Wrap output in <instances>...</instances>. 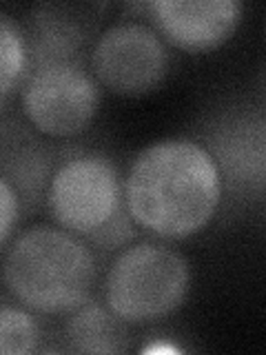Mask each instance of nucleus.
Wrapping results in <instances>:
<instances>
[{
	"instance_id": "3",
	"label": "nucleus",
	"mask_w": 266,
	"mask_h": 355,
	"mask_svg": "<svg viewBox=\"0 0 266 355\" xmlns=\"http://www.w3.org/2000/svg\"><path fill=\"white\" fill-rule=\"evenodd\" d=\"M42 207L49 222L85 240L100 260L142 236L127 214L120 166L100 149H60Z\"/></svg>"
},
{
	"instance_id": "2",
	"label": "nucleus",
	"mask_w": 266,
	"mask_h": 355,
	"mask_svg": "<svg viewBox=\"0 0 266 355\" xmlns=\"http://www.w3.org/2000/svg\"><path fill=\"white\" fill-rule=\"evenodd\" d=\"M103 260L73 233L36 222L9 240L0 262L5 291L42 318H62L96 293Z\"/></svg>"
},
{
	"instance_id": "14",
	"label": "nucleus",
	"mask_w": 266,
	"mask_h": 355,
	"mask_svg": "<svg viewBox=\"0 0 266 355\" xmlns=\"http://www.w3.org/2000/svg\"><path fill=\"white\" fill-rule=\"evenodd\" d=\"M22 222H25V209L18 189L0 173V251H5Z\"/></svg>"
},
{
	"instance_id": "7",
	"label": "nucleus",
	"mask_w": 266,
	"mask_h": 355,
	"mask_svg": "<svg viewBox=\"0 0 266 355\" xmlns=\"http://www.w3.org/2000/svg\"><path fill=\"white\" fill-rule=\"evenodd\" d=\"M87 64L105 94L144 98L166 83L173 53L147 20L125 16L100 29Z\"/></svg>"
},
{
	"instance_id": "6",
	"label": "nucleus",
	"mask_w": 266,
	"mask_h": 355,
	"mask_svg": "<svg viewBox=\"0 0 266 355\" xmlns=\"http://www.w3.org/2000/svg\"><path fill=\"white\" fill-rule=\"evenodd\" d=\"M105 92L87 58L31 64L18 92L20 120L47 142H71L91 129Z\"/></svg>"
},
{
	"instance_id": "5",
	"label": "nucleus",
	"mask_w": 266,
	"mask_h": 355,
	"mask_svg": "<svg viewBox=\"0 0 266 355\" xmlns=\"http://www.w3.org/2000/svg\"><path fill=\"white\" fill-rule=\"evenodd\" d=\"M213 158L224 205L222 214H247L262 209L266 191V114L262 98H229L213 107L191 133Z\"/></svg>"
},
{
	"instance_id": "10",
	"label": "nucleus",
	"mask_w": 266,
	"mask_h": 355,
	"mask_svg": "<svg viewBox=\"0 0 266 355\" xmlns=\"http://www.w3.org/2000/svg\"><path fill=\"white\" fill-rule=\"evenodd\" d=\"M55 160L58 149L36 136L25 122L0 116V173L18 189L25 218L42 207Z\"/></svg>"
},
{
	"instance_id": "11",
	"label": "nucleus",
	"mask_w": 266,
	"mask_h": 355,
	"mask_svg": "<svg viewBox=\"0 0 266 355\" xmlns=\"http://www.w3.org/2000/svg\"><path fill=\"white\" fill-rule=\"evenodd\" d=\"M58 342L64 353H127L131 349V327L111 313L103 297L91 295L71 313L62 315Z\"/></svg>"
},
{
	"instance_id": "12",
	"label": "nucleus",
	"mask_w": 266,
	"mask_h": 355,
	"mask_svg": "<svg viewBox=\"0 0 266 355\" xmlns=\"http://www.w3.org/2000/svg\"><path fill=\"white\" fill-rule=\"evenodd\" d=\"M29 69L31 58L22 22L0 11V116L9 100L18 96Z\"/></svg>"
},
{
	"instance_id": "8",
	"label": "nucleus",
	"mask_w": 266,
	"mask_h": 355,
	"mask_svg": "<svg viewBox=\"0 0 266 355\" xmlns=\"http://www.w3.org/2000/svg\"><path fill=\"white\" fill-rule=\"evenodd\" d=\"M247 5L240 0H151L142 3L144 20L171 49L211 53L236 36Z\"/></svg>"
},
{
	"instance_id": "4",
	"label": "nucleus",
	"mask_w": 266,
	"mask_h": 355,
	"mask_svg": "<svg viewBox=\"0 0 266 355\" xmlns=\"http://www.w3.org/2000/svg\"><path fill=\"white\" fill-rule=\"evenodd\" d=\"M191 284V262L180 249L140 236L109 258L100 297L125 324L151 327L186 304Z\"/></svg>"
},
{
	"instance_id": "9",
	"label": "nucleus",
	"mask_w": 266,
	"mask_h": 355,
	"mask_svg": "<svg viewBox=\"0 0 266 355\" xmlns=\"http://www.w3.org/2000/svg\"><path fill=\"white\" fill-rule=\"evenodd\" d=\"M107 5L38 3L22 18L31 64L47 60L87 58L100 33V11Z\"/></svg>"
},
{
	"instance_id": "13",
	"label": "nucleus",
	"mask_w": 266,
	"mask_h": 355,
	"mask_svg": "<svg viewBox=\"0 0 266 355\" xmlns=\"http://www.w3.org/2000/svg\"><path fill=\"white\" fill-rule=\"evenodd\" d=\"M42 315L16 300H0V355H31L44 349Z\"/></svg>"
},
{
	"instance_id": "1",
	"label": "nucleus",
	"mask_w": 266,
	"mask_h": 355,
	"mask_svg": "<svg viewBox=\"0 0 266 355\" xmlns=\"http://www.w3.org/2000/svg\"><path fill=\"white\" fill-rule=\"evenodd\" d=\"M122 187L136 229L164 242L200 236L224 205L218 166L193 136H166L142 147L122 175Z\"/></svg>"
}]
</instances>
